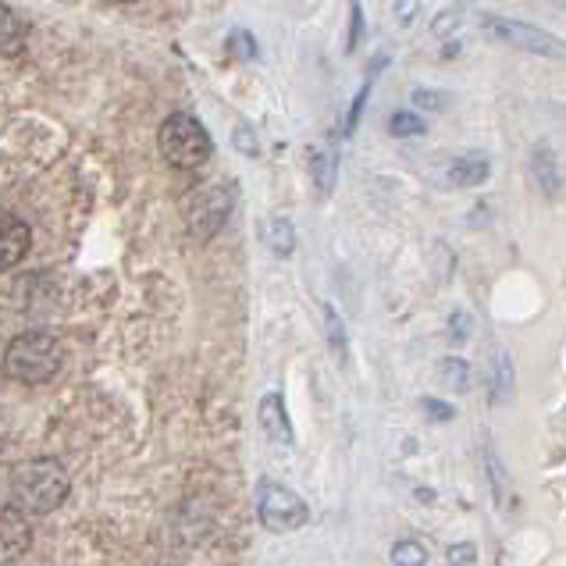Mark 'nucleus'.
<instances>
[{"instance_id": "obj_1", "label": "nucleus", "mask_w": 566, "mask_h": 566, "mask_svg": "<svg viewBox=\"0 0 566 566\" xmlns=\"http://www.w3.org/2000/svg\"><path fill=\"white\" fill-rule=\"evenodd\" d=\"M64 499H69V474L57 460H25L11 471V503L22 513H54Z\"/></svg>"}, {"instance_id": "obj_2", "label": "nucleus", "mask_w": 566, "mask_h": 566, "mask_svg": "<svg viewBox=\"0 0 566 566\" xmlns=\"http://www.w3.org/2000/svg\"><path fill=\"white\" fill-rule=\"evenodd\" d=\"M64 360V346L54 332H22L8 343L4 353V375L22 385L51 381Z\"/></svg>"}, {"instance_id": "obj_3", "label": "nucleus", "mask_w": 566, "mask_h": 566, "mask_svg": "<svg viewBox=\"0 0 566 566\" xmlns=\"http://www.w3.org/2000/svg\"><path fill=\"white\" fill-rule=\"evenodd\" d=\"M157 147H160V157H165L171 168L192 171V168L207 165L210 136L192 115H171V118H165V125H160Z\"/></svg>"}, {"instance_id": "obj_4", "label": "nucleus", "mask_w": 566, "mask_h": 566, "mask_svg": "<svg viewBox=\"0 0 566 566\" xmlns=\"http://www.w3.org/2000/svg\"><path fill=\"white\" fill-rule=\"evenodd\" d=\"M481 29L489 32L492 40L510 43V46H516V51H524V54L548 57V61H566V40H559V36H553V32H545V29L531 25V22L503 19V14H484Z\"/></svg>"}, {"instance_id": "obj_5", "label": "nucleus", "mask_w": 566, "mask_h": 566, "mask_svg": "<svg viewBox=\"0 0 566 566\" xmlns=\"http://www.w3.org/2000/svg\"><path fill=\"white\" fill-rule=\"evenodd\" d=\"M235 192L229 186H203L186 197V224L197 239H214L232 218Z\"/></svg>"}, {"instance_id": "obj_6", "label": "nucleus", "mask_w": 566, "mask_h": 566, "mask_svg": "<svg viewBox=\"0 0 566 566\" xmlns=\"http://www.w3.org/2000/svg\"><path fill=\"white\" fill-rule=\"evenodd\" d=\"M256 516L274 535H289V531H300L311 521V506L293 489H285V484L264 481L261 492H256Z\"/></svg>"}, {"instance_id": "obj_7", "label": "nucleus", "mask_w": 566, "mask_h": 566, "mask_svg": "<svg viewBox=\"0 0 566 566\" xmlns=\"http://www.w3.org/2000/svg\"><path fill=\"white\" fill-rule=\"evenodd\" d=\"M29 242H32L29 224L19 214H11V210H0V271L19 268L29 253Z\"/></svg>"}, {"instance_id": "obj_8", "label": "nucleus", "mask_w": 566, "mask_h": 566, "mask_svg": "<svg viewBox=\"0 0 566 566\" xmlns=\"http://www.w3.org/2000/svg\"><path fill=\"white\" fill-rule=\"evenodd\" d=\"M29 513H22L19 506L8 510V513H0V563H8V559H19L25 548H29V521H25Z\"/></svg>"}, {"instance_id": "obj_9", "label": "nucleus", "mask_w": 566, "mask_h": 566, "mask_svg": "<svg viewBox=\"0 0 566 566\" xmlns=\"http://www.w3.org/2000/svg\"><path fill=\"white\" fill-rule=\"evenodd\" d=\"M256 417H261V428H264V434L274 446H293V420H289L285 399L279 392H268L261 399V410H256Z\"/></svg>"}, {"instance_id": "obj_10", "label": "nucleus", "mask_w": 566, "mask_h": 566, "mask_svg": "<svg viewBox=\"0 0 566 566\" xmlns=\"http://www.w3.org/2000/svg\"><path fill=\"white\" fill-rule=\"evenodd\" d=\"M531 179H535V186L542 189L545 200H556L559 197V160L553 154V147H545V143H538L535 154H531Z\"/></svg>"}, {"instance_id": "obj_11", "label": "nucleus", "mask_w": 566, "mask_h": 566, "mask_svg": "<svg viewBox=\"0 0 566 566\" xmlns=\"http://www.w3.org/2000/svg\"><path fill=\"white\" fill-rule=\"evenodd\" d=\"M492 175V165L484 154H463L449 165V182L460 186V189H474V186H484Z\"/></svg>"}, {"instance_id": "obj_12", "label": "nucleus", "mask_w": 566, "mask_h": 566, "mask_svg": "<svg viewBox=\"0 0 566 566\" xmlns=\"http://www.w3.org/2000/svg\"><path fill=\"white\" fill-rule=\"evenodd\" d=\"M510 392H513V360L503 346H495L489 353V399L499 407L503 399H510Z\"/></svg>"}, {"instance_id": "obj_13", "label": "nucleus", "mask_w": 566, "mask_h": 566, "mask_svg": "<svg viewBox=\"0 0 566 566\" xmlns=\"http://www.w3.org/2000/svg\"><path fill=\"white\" fill-rule=\"evenodd\" d=\"M264 242H268V250L274 256H289L296 250V229H293V221L289 218H271L264 224Z\"/></svg>"}, {"instance_id": "obj_14", "label": "nucleus", "mask_w": 566, "mask_h": 566, "mask_svg": "<svg viewBox=\"0 0 566 566\" xmlns=\"http://www.w3.org/2000/svg\"><path fill=\"white\" fill-rule=\"evenodd\" d=\"M311 171H314V182H317V192H328L335 189V171H338V157L335 150L328 147H314L311 150Z\"/></svg>"}, {"instance_id": "obj_15", "label": "nucleus", "mask_w": 566, "mask_h": 566, "mask_svg": "<svg viewBox=\"0 0 566 566\" xmlns=\"http://www.w3.org/2000/svg\"><path fill=\"white\" fill-rule=\"evenodd\" d=\"M25 43V25L19 22V14L0 4V54H19Z\"/></svg>"}, {"instance_id": "obj_16", "label": "nucleus", "mask_w": 566, "mask_h": 566, "mask_svg": "<svg viewBox=\"0 0 566 566\" xmlns=\"http://www.w3.org/2000/svg\"><path fill=\"white\" fill-rule=\"evenodd\" d=\"M439 381L446 388H452V392H467V388L474 385V370H471V364L460 360V357H446L439 364Z\"/></svg>"}, {"instance_id": "obj_17", "label": "nucleus", "mask_w": 566, "mask_h": 566, "mask_svg": "<svg viewBox=\"0 0 566 566\" xmlns=\"http://www.w3.org/2000/svg\"><path fill=\"white\" fill-rule=\"evenodd\" d=\"M325 338H328V346L335 349V357H338V360H346V346H349V338H346L343 317H338V311H335L332 303H325Z\"/></svg>"}, {"instance_id": "obj_18", "label": "nucleus", "mask_w": 566, "mask_h": 566, "mask_svg": "<svg viewBox=\"0 0 566 566\" xmlns=\"http://www.w3.org/2000/svg\"><path fill=\"white\" fill-rule=\"evenodd\" d=\"M424 118L413 115V111H396L392 118H388V136L396 139H410V136H424Z\"/></svg>"}, {"instance_id": "obj_19", "label": "nucleus", "mask_w": 566, "mask_h": 566, "mask_svg": "<svg viewBox=\"0 0 566 566\" xmlns=\"http://www.w3.org/2000/svg\"><path fill=\"white\" fill-rule=\"evenodd\" d=\"M224 51H229L235 61H256V54H261V46H256L253 32L235 29L232 36H229V43H224Z\"/></svg>"}, {"instance_id": "obj_20", "label": "nucleus", "mask_w": 566, "mask_h": 566, "mask_svg": "<svg viewBox=\"0 0 566 566\" xmlns=\"http://www.w3.org/2000/svg\"><path fill=\"white\" fill-rule=\"evenodd\" d=\"M385 64V54H378L375 57V64H370V72H367V83H364V90H360V96L353 101V107H349V118H346V136H353V128H357V122H360V115H364V104H367V96H370V83H375V72Z\"/></svg>"}, {"instance_id": "obj_21", "label": "nucleus", "mask_w": 566, "mask_h": 566, "mask_svg": "<svg viewBox=\"0 0 566 566\" xmlns=\"http://www.w3.org/2000/svg\"><path fill=\"white\" fill-rule=\"evenodd\" d=\"M392 559L396 566H424L428 563V548L420 545V542H396V548H392Z\"/></svg>"}, {"instance_id": "obj_22", "label": "nucleus", "mask_w": 566, "mask_h": 566, "mask_svg": "<svg viewBox=\"0 0 566 566\" xmlns=\"http://www.w3.org/2000/svg\"><path fill=\"white\" fill-rule=\"evenodd\" d=\"M484 474H489V481H492L495 503L503 506V499H506V474L499 471V460H495V452H492V449H484Z\"/></svg>"}, {"instance_id": "obj_23", "label": "nucleus", "mask_w": 566, "mask_h": 566, "mask_svg": "<svg viewBox=\"0 0 566 566\" xmlns=\"http://www.w3.org/2000/svg\"><path fill=\"white\" fill-rule=\"evenodd\" d=\"M413 107L417 111H442L446 107V96L439 90L420 86V90H413Z\"/></svg>"}, {"instance_id": "obj_24", "label": "nucleus", "mask_w": 566, "mask_h": 566, "mask_svg": "<svg viewBox=\"0 0 566 566\" xmlns=\"http://www.w3.org/2000/svg\"><path fill=\"white\" fill-rule=\"evenodd\" d=\"M420 410L428 413V420H452V417H457V410H452L449 402H442V399H431V396L420 399Z\"/></svg>"}, {"instance_id": "obj_25", "label": "nucleus", "mask_w": 566, "mask_h": 566, "mask_svg": "<svg viewBox=\"0 0 566 566\" xmlns=\"http://www.w3.org/2000/svg\"><path fill=\"white\" fill-rule=\"evenodd\" d=\"M360 36H364V11H360V0H353V22H349V40H346V51L349 54L357 51Z\"/></svg>"}, {"instance_id": "obj_26", "label": "nucleus", "mask_w": 566, "mask_h": 566, "mask_svg": "<svg viewBox=\"0 0 566 566\" xmlns=\"http://www.w3.org/2000/svg\"><path fill=\"white\" fill-rule=\"evenodd\" d=\"M449 335H452V343H463L467 335H471V317H467L463 311H457L449 317Z\"/></svg>"}, {"instance_id": "obj_27", "label": "nucleus", "mask_w": 566, "mask_h": 566, "mask_svg": "<svg viewBox=\"0 0 566 566\" xmlns=\"http://www.w3.org/2000/svg\"><path fill=\"white\" fill-rule=\"evenodd\" d=\"M449 563H478V548L471 542H457L449 548Z\"/></svg>"}, {"instance_id": "obj_28", "label": "nucleus", "mask_w": 566, "mask_h": 566, "mask_svg": "<svg viewBox=\"0 0 566 566\" xmlns=\"http://www.w3.org/2000/svg\"><path fill=\"white\" fill-rule=\"evenodd\" d=\"M457 22H460V11H452V14H439V19H434V36H449L452 29H457Z\"/></svg>"}, {"instance_id": "obj_29", "label": "nucleus", "mask_w": 566, "mask_h": 566, "mask_svg": "<svg viewBox=\"0 0 566 566\" xmlns=\"http://www.w3.org/2000/svg\"><path fill=\"white\" fill-rule=\"evenodd\" d=\"M417 8H420V0H396V19L407 25L413 14H417Z\"/></svg>"}, {"instance_id": "obj_30", "label": "nucleus", "mask_w": 566, "mask_h": 566, "mask_svg": "<svg viewBox=\"0 0 566 566\" xmlns=\"http://www.w3.org/2000/svg\"><path fill=\"white\" fill-rule=\"evenodd\" d=\"M115 4H133V0H115Z\"/></svg>"}, {"instance_id": "obj_31", "label": "nucleus", "mask_w": 566, "mask_h": 566, "mask_svg": "<svg viewBox=\"0 0 566 566\" xmlns=\"http://www.w3.org/2000/svg\"><path fill=\"white\" fill-rule=\"evenodd\" d=\"M563 8H566V4H563Z\"/></svg>"}]
</instances>
